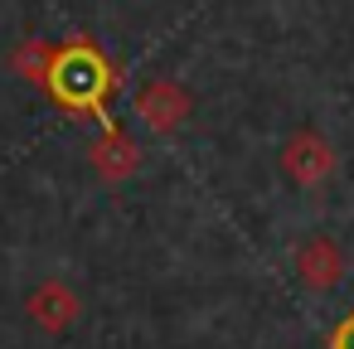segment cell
<instances>
[{
    "label": "cell",
    "instance_id": "1",
    "mask_svg": "<svg viewBox=\"0 0 354 349\" xmlns=\"http://www.w3.org/2000/svg\"><path fill=\"white\" fill-rule=\"evenodd\" d=\"M335 165H339V155H335L330 136H320L315 126H296L281 141V175L301 189H320L335 175Z\"/></svg>",
    "mask_w": 354,
    "mask_h": 349
},
{
    "label": "cell",
    "instance_id": "2",
    "mask_svg": "<svg viewBox=\"0 0 354 349\" xmlns=\"http://www.w3.org/2000/svg\"><path fill=\"white\" fill-rule=\"evenodd\" d=\"M291 267L301 276V286L310 291H335L344 281V247L330 238V233H310L296 252H291Z\"/></svg>",
    "mask_w": 354,
    "mask_h": 349
},
{
    "label": "cell",
    "instance_id": "3",
    "mask_svg": "<svg viewBox=\"0 0 354 349\" xmlns=\"http://www.w3.org/2000/svg\"><path fill=\"white\" fill-rule=\"evenodd\" d=\"M136 117H141L151 131H180L185 117H189V93H185L175 78H151V83L136 93Z\"/></svg>",
    "mask_w": 354,
    "mask_h": 349
},
{
    "label": "cell",
    "instance_id": "4",
    "mask_svg": "<svg viewBox=\"0 0 354 349\" xmlns=\"http://www.w3.org/2000/svg\"><path fill=\"white\" fill-rule=\"evenodd\" d=\"M30 315L44 325V330H68L78 320V296L64 286V281H44L35 296H30Z\"/></svg>",
    "mask_w": 354,
    "mask_h": 349
},
{
    "label": "cell",
    "instance_id": "5",
    "mask_svg": "<svg viewBox=\"0 0 354 349\" xmlns=\"http://www.w3.org/2000/svg\"><path fill=\"white\" fill-rule=\"evenodd\" d=\"M97 165H102L107 175H127V170H136V146L122 141V136H107V141L97 146Z\"/></svg>",
    "mask_w": 354,
    "mask_h": 349
}]
</instances>
